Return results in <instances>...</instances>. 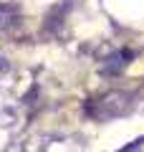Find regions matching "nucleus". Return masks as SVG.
<instances>
[{
    "mask_svg": "<svg viewBox=\"0 0 144 152\" xmlns=\"http://www.w3.org/2000/svg\"><path fill=\"white\" fill-rule=\"evenodd\" d=\"M129 107H132V96L124 91H111L106 94L104 99H99V102L94 104V107H89V114L94 117V119H114V117H121V114L129 112Z\"/></svg>",
    "mask_w": 144,
    "mask_h": 152,
    "instance_id": "1",
    "label": "nucleus"
},
{
    "mask_svg": "<svg viewBox=\"0 0 144 152\" xmlns=\"http://www.w3.org/2000/svg\"><path fill=\"white\" fill-rule=\"evenodd\" d=\"M132 61V51H127V48H119V51H111V56H109L106 61H104V66H101V71L104 74H111V76H116L119 71H124L127 69V64Z\"/></svg>",
    "mask_w": 144,
    "mask_h": 152,
    "instance_id": "2",
    "label": "nucleus"
},
{
    "mask_svg": "<svg viewBox=\"0 0 144 152\" xmlns=\"http://www.w3.org/2000/svg\"><path fill=\"white\" fill-rule=\"evenodd\" d=\"M20 122V109L15 102L0 99V129H13Z\"/></svg>",
    "mask_w": 144,
    "mask_h": 152,
    "instance_id": "3",
    "label": "nucleus"
},
{
    "mask_svg": "<svg viewBox=\"0 0 144 152\" xmlns=\"http://www.w3.org/2000/svg\"><path fill=\"white\" fill-rule=\"evenodd\" d=\"M8 69H10V66H8V61H5V58H0V79L8 74Z\"/></svg>",
    "mask_w": 144,
    "mask_h": 152,
    "instance_id": "4",
    "label": "nucleus"
}]
</instances>
